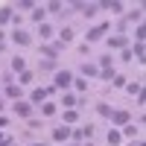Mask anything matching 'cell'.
<instances>
[{"mask_svg": "<svg viewBox=\"0 0 146 146\" xmlns=\"http://www.w3.org/2000/svg\"><path fill=\"white\" fill-rule=\"evenodd\" d=\"M56 85H58V88H67V85H70V73H58V76H56Z\"/></svg>", "mask_w": 146, "mask_h": 146, "instance_id": "1", "label": "cell"}, {"mask_svg": "<svg viewBox=\"0 0 146 146\" xmlns=\"http://www.w3.org/2000/svg\"><path fill=\"white\" fill-rule=\"evenodd\" d=\"M102 32H105V27H96V29H91V32H88V41H96Z\"/></svg>", "mask_w": 146, "mask_h": 146, "instance_id": "2", "label": "cell"}, {"mask_svg": "<svg viewBox=\"0 0 146 146\" xmlns=\"http://www.w3.org/2000/svg\"><path fill=\"white\" fill-rule=\"evenodd\" d=\"M67 135H70V129H56V135H53V137H56V140H64Z\"/></svg>", "mask_w": 146, "mask_h": 146, "instance_id": "3", "label": "cell"}, {"mask_svg": "<svg viewBox=\"0 0 146 146\" xmlns=\"http://www.w3.org/2000/svg\"><path fill=\"white\" fill-rule=\"evenodd\" d=\"M15 41H21V44H27V41H29V35H27V32H18V35H15Z\"/></svg>", "mask_w": 146, "mask_h": 146, "instance_id": "4", "label": "cell"}, {"mask_svg": "<svg viewBox=\"0 0 146 146\" xmlns=\"http://www.w3.org/2000/svg\"><path fill=\"white\" fill-rule=\"evenodd\" d=\"M6 143H9V140H6V137H0V146H6Z\"/></svg>", "mask_w": 146, "mask_h": 146, "instance_id": "5", "label": "cell"}]
</instances>
